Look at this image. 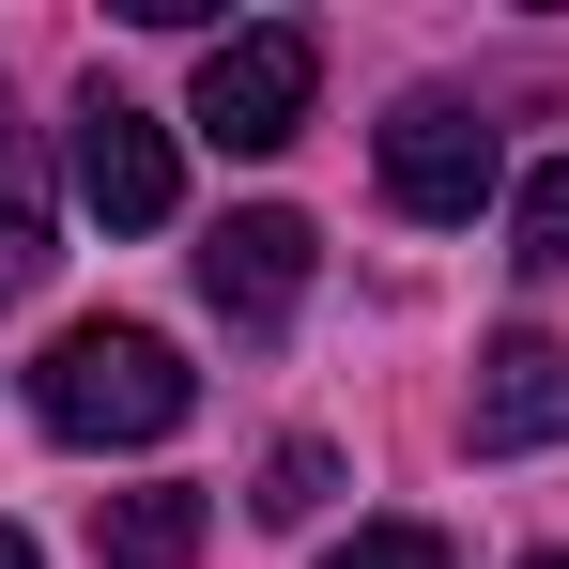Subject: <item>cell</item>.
Instances as JSON below:
<instances>
[{
	"label": "cell",
	"instance_id": "cell-6",
	"mask_svg": "<svg viewBox=\"0 0 569 569\" xmlns=\"http://www.w3.org/2000/svg\"><path fill=\"white\" fill-rule=\"evenodd\" d=\"M523 447H569V355L555 339H492L477 355V462H523Z\"/></svg>",
	"mask_w": 569,
	"mask_h": 569
},
{
	"label": "cell",
	"instance_id": "cell-10",
	"mask_svg": "<svg viewBox=\"0 0 569 569\" xmlns=\"http://www.w3.org/2000/svg\"><path fill=\"white\" fill-rule=\"evenodd\" d=\"M323 492H339V447H308V431H292L278 462H262V523H308Z\"/></svg>",
	"mask_w": 569,
	"mask_h": 569
},
{
	"label": "cell",
	"instance_id": "cell-9",
	"mask_svg": "<svg viewBox=\"0 0 569 569\" xmlns=\"http://www.w3.org/2000/svg\"><path fill=\"white\" fill-rule=\"evenodd\" d=\"M508 262H523V278H555V262H569V154L508 200Z\"/></svg>",
	"mask_w": 569,
	"mask_h": 569
},
{
	"label": "cell",
	"instance_id": "cell-5",
	"mask_svg": "<svg viewBox=\"0 0 569 569\" xmlns=\"http://www.w3.org/2000/svg\"><path fill=\"white\" fill-rule=\"evenodd\" d=\"M62 154H78V200H93L108 231H170V200H186V154H170V123H154L139 93H108V78H93Z\"/></svg>",
	"mask_w": 569,
	"mask_h": 569
},
{
	"label": "cell",
	"instance_id": "cell-7",
	"mask_svg": "<svg viewBox=\"0 0 569 569\" xmlns=\"http://www.w3.org/2000/svg\"><path fill=\"white\" fill-rule=\"evenodd\" d=\"M200 523H216V508H200L186 477H154V492H93V555H108V569H186Z\"/></svg>",
	"mask_w": 569,
	"mask_h": 569
},
{
	"label": "cell",
	"instance_id": "cell-2",
	"mask_svg": "<svg viewBox=\"0 0 569 569\" xmlns=\"http://www.w3.org/2000/svg\"><path fill=\"white\" fill-rule=\"evenodd\" d=\"M308 93H323V31H308V16H262V31H216V47H200L186 123L216 154H278L292 123H308Z\"/></svg>",
	"mask_w": 569,
	"mask_h": 569
},
{
	"label": "cell",
	"instance_id": "cell-13",
	"mask_svg": "<svg viewBox=\"0 0 569 569\" xmlns=\"http://www.w3.org/2000/svg\"><path fill=\"white\" fill-rule=\"evenodd\" d=\"M523 569H569V555H523Z\"/></svg>",
	"mask_w": 569,
	"mask_h": 569
},
{
	"label": "cell",
	"instance_id": "cell-8",
	"mask_svg": "<svg viewBox=\"0 0 569 569\" xmlns=\"http://www.w3.org/2000/svg\"><path fill=\"white\" fill-rule=\"evenodd\" d=\"M47 231H62V216H47V154H31V139H0V308H16V292L62 262Z\"/></svg>",
	"mask_w": 569,
	"mask_h": 569
},
{
	"label": "cell",
	"instance_id": "cell-11",
	"mask_svg": "<svg viewBox=\"0 0 569 569\" xmlns=\"http://www.w3.org/2000/svg\"><path fill=\"white\" fill-rule=\"evenodd\" d=\"M323 569H462V555H447L431 523H355V539H339Z\"/></svg>",
	"mask_w": 569,
	"mask_h": 569
},
{
	"label": "cell",
	"instance_id": "cell-4",
	"mask_svg": "<svg viewBox=\"0 0 569 569\" xmlns=\"http://www.w3.org/2000/svg\"><path fill=\"white\" fill-rule=\"evenodd\" d=\"M308 262H323V231H308L292 200H247V216L200 231V308H216L231 339H278L292 308H308Z\"/></svg>",
	"mask_w": 569,
	"mask_h": 569
},
{
	"label": "cell",
	"instance_id": "cell-1",
	"mask_svg": "<svg viewBox=\"0 0 569 569\" xmlns=\"http://www.w3.org/2000/svg\"><path fill=\"white\" fill-rule=\"evenodd\" d=\"M31 416H47L62 447H170L200 416V370L154 339V323H78V339L31 370Z\"/></svg>",
	"mask_w": 569,
	"mask_h": 569
},
{
	"label": "cell",
	"instance_id": "cell-12",
	"mask_svg": "<svg viewBox=\"0 0 569 569\" xmlns=\"http://www.w3.org/2000/svg\"><path fill=\"white\" fill-rule=\"evenodd\" d=\"M0 569H47V555H31V539H16V523H0Z\"/></svg>",
	"mask_w": 569,
	"mask_h": 569
},
{
	"label": "cell",
	"instance_id": "cell-3",
	"mask_svg": "<svg viewBox=\"0 0 569 569\" xmlns=\"http://www.w3.org/2000/svg\"><path fill=\"white\" fill-rule=\"evenodd\" d=\"M492 186H508V139H492L462 93H400V108H385V200H400V216L462 231Z\"/></svg>",
	"mask_w": 569,
	"mask_h": 569
}]
</instances>
